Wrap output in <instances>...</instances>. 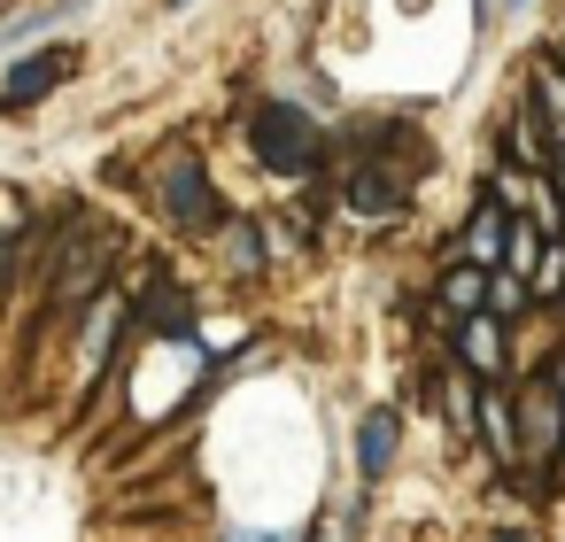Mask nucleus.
Here are the masks:
<instances>
[{
	"label": "nucleus",
	"mask_w": 565,
	"mask_h": 542,
	"mask_svg": "<svg viewBox=\"0 0 565 542\" xmlns=\"http://www.w3.org/2000/svg\"><path fill=\"white\" fill-rule=\"evenodd\" d=\"M148 210L179 241H210V225L225 217V194H217V179H210V163H202L194 140H163L156 148V163H148Z\"/></svg>",
	"instance_id": "nucleus-2"
},
{
	"label": "nucleus",
	"mask_w": 565,
	"mask_h": 542,
	"mask_svg": "<svg viewBox=\"0 0 565 542\" xmlns=\"http://www.w3.org/2000/svg\"><path fill=\"white\" fill-rule=\"evenodd\" d=\"M241 132H248V156L271 171V179H318L333 156V125L318 117V109H302V102H287V94H264V102H248V117H241Z\"/></svg>",
	"instance_id": "nucleus-1"
},
{
	"label": "nucleus",
	"mask_w": 565,
	"mask_h": 542,
	"mask_svg": "<svg viewBox=\"0 0 565 542\" xmlns=\"http://www.w3.org/2000/svg\"><path fill=\"white\" fill-rule=\"evenodd\" d=\"M132 326L156 333V341H194V295L171 279V272H148L140 302H132Z\"/></svg>",
	"instance_id": "nucleus-5"
},
{
	"label": "nucleus",
	"mask_w": 565,
	"mask_h": 542,
	"mask_svg": "<svg viewBox=\"0 0 565 542\" xmlns=\"http://www.w3.org/2000/svg\"><path fill=\"white\" fill-rule=\"evenodd\" d=\"M503 163H519V171H550V117L519 94L511 102V117H503Z\"/></svg>",
	"instance_id": "nucleus-11"
},
{
	"label": "nucleus",
	"mask_w": 565,
	"mask_h": 542,
	"mask_svg": "<svg viewBox=\"0 0 565 542\" xmlns=\"http://www.w3.org/2000/svg\"><path fill=\"white\" fill-rule=\"evenodd\" d=\"M503 333H511V326H495L488 310H472V318H457L441 341H449V364H465L472 380H511V349H503Z\"/></svg>",
	"instance_id": "nucleus-4"
},
{
	"label": "nucleus",
	"mask_w": 565,
	"mask_h": 542,
	"mask_svg": "<svg viewBox=\"0 0 565 542\" xmlns=\"http://www.w3.org/2000/svg\"><path fill=\"white\" fill-rule=\"evenodd\" d=\"M480 310H488L495 326H526V318H534V295H526V279H519V272H488Z\"/></svg>",
	"instance_id": "nucleus-15"
},
{
	"label": "nucleus",
	"mask_w": 565,
	"mask_h": 542,
	"mask_svg": "<svg viewBox=\"0 0 565 542\" xmlns=\"http://www.w3.org/2000/svg\"><path fill=\"white\" fill-rule=\"evenodd\" d=\"M503 225H511V217H503L495 202L465 210V225L449 233V256H457V264H472V272H495V264H503Z\"/></svg>",
	"instance_id": "nucleus-9"
},
{
	"label": "nucleus",
	"mask_w": 565,
	"mask_h": 542,
	"mask_svg": "<svg viewBox=\"0 0 565 542\" xmlns=\"http://www.w3.org/2000/svg\"><path fill=\"white\" fill-rule=\"evenodd\" d=\"M210 256H217V264H225L233 279H264V225H256V217H233V210H225V217L210 225Z\"/></svg>",
	"instance_id": "nucleus-10"
},
{
	"label": "nucleus",
	"mask_w": 565,
	"mask_h": 542,
	"mask_svg": "<svg viewBox=\"0 0 565 542\" xmlns=\"http://www.w3.org/2000/svg\"><path fill=\"white\" fill-rule=\"evenodd\" d=\"M534 194H542V171H519V163H495V171H488V202H495L503 217H526Z\"/></svg>",
	"instance_id": "nucleus-14"
},
{
	"label": "nucleus",
	"mask_w": 565,
	"mask_h": 542,
	"mask_svg": "<svg viewBox=\"0 0 565 542\" xmlns=\"http://www.w3.org/2000/svg\"><path fill=\"white\" fill-rule=\"evenodd\" d=\"M71 78H78V47H32L24 63H9V78H0V117L47 102V94L71 86Z\"/></svg>",
	"instance_id": "nucleus-3"
},
{
	"label": "nucleus",
	"mask_w": 565,
	"mask_h": 542,
	"mask_svg": "<svg viewBox=\"0 0 565 542\" xmlns=\"http://www.w3.org/2000/svg\"><path fill=\"white\" fill-rule=\"evenodd\" d=\"M395 457H403V411H395V403H372V411L356 418V472H364V488L387 480Z\"/></svg>",
	"instance_id": "nucleus-8"
},
{
	"label": "nucleus",
	"mask_w": 565,
	"mask_h": 542,
	"mask_svg": "<svg viewBox=\"0 0 565 542\" xmlns=\"http://www.w3.org/2000/svg\"><path fill=\"white\" fill-rule=\"evenodd\" d=\"M534 9V0H495V17H526Z\"/></svg>",
	"instance_id": "nucleus-19"
},
{
	"label": "nucleus",
	"mask_w": 565,
	"mask_h": 542,
	"mask_svg": "<svg viewBox=\"0 0 565 542\" xmlns=\"http://www.w3.org/2000/svg\"><path fill=\"white\" fill-rule=\"evenodd\" d=\"M163 9H194V0H163Z\"/></svg>",
	"instance_id": "nucleus-20"
},
{
	"label": "nucleus",
	"mask_w": 565,
	"mask_h": 542,
	"mask_svg": "<svg viewBox=\"0 0 565 542\" xmlns=\"http://www.w3.org/2000/svg\"><path fill=\"white\" fill-rule=\"evenodd\" d=\"M125 326H132V302H125L117 287H102V295L86 302V326H78V372H86V380L109 372V349H117Z\"/></svg>",
	"instance_id": "nucleus-7"
},
{
	"label": "nucleus",
	"mask_w": 565,
	"mask_h": 542,
	"mask_svg": "<svg viewBox=\"0 0 565 542\" xmlns=\"http://www.w3.org/2000/svg\"><path fill=\"white\" fill-rule=\"evenodd\" d=\"M550 125H565V63L557 55H534V71H526V86H519Z\"/></svg>",
	"instance_id": "nucleus-16"
},
{
	"label": "nucleus",
	"mask_w": 565,
	"mask_h": 542,
	"mask_svg": "<svg viewBox=\"0 0 565 542\" xmlns=\"http://www.w3.org/2000/svg\"><path fill=\"white\" fill-rule=\"evenodd\" d=\"M472 442L488 449V465H495V472H519V411H511V380H480Z\"/></svg>",
	"instance_id": "nucleus-6"
},
{
	"label": "nucleus",
	"mask_w": 565,
	"mask_h": 542,
	"mask_svg": "<svg viewBox=\"0 0 565 542\" xmlns=\"http://www.w3.org/2000/svg\"><path fill=\"white\" fill-rule=\"evenodd\" d=\"M480 295H488V272H472V264H457V256H449V264H441V279H434V310L457 326V318H472V310H480Z\"/></svg>",
	"instance_id": "nucleus-12"
},
{
	"label": "nucleus",
	"mask_w": 565,
	"mask_h": 542,
	"mask_svg": "<svg viewBox=\"0 0 565 542\" xmlns=\"http://www.w3.org/2000/svg\"><path fill=\"white\" fill-rule=\"evenodd\" d=\"M434 395H441V418H449V434H457V442H472V411H480V380H472L465 364H441V372H434Z\"/></svg>",
	"instance_id": "nucleus-13"
},
{
	"label": "nucleus",
	"mask_w": 565,
	"mask_h": 542,
	"mask_svg": "<svg viewBox=\"0 0 565 542\" xmlns=\"http://www.w3.org/2000/svg\"><path fill=\"white\" fill-rule=\"evenodd\" d=\"M488 542H542L534 527H503V534H488Z\"/></svg>",
	"instance_id": "nucleus-18"
},
{
	"label": "nucleus",
	"mask_w": 565,
	"mask_h": 542,
	"mask_svg": "<svg viewBox=\"0 0 565 542\" xmlns=\"http://www.w3.org/2000/svg\"><path fill=\"white\" fill-rule=\"evenodd\" d=\"M550 496H565V434H557V449H550Z\"/></svg>",
	"instance_id": "nucleus-17"
}]
</instances>
